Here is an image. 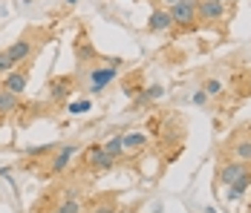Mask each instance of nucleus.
<instances>
[{
    "instance_id": "2eb2a0df",
    "label": "nucleus",
    "mask_w": 251,
    "mask_h": 213,
    "mask_svg": "<svg viewBox=\"0 0 251 213\" xmlns=\"http://www.w3.org/2000/svg\"><path fill=\"white\" fill-rule=\"evenodd\" d=\"M104 150H107L110 156H116V159H119V156L125 153V139H122V136H113V139H107Z\"/></svg>"
},
{
    "instance_id": "0eeeda50",
    "label": "nucleus",
    "mask_w": 251,
    "mask_h": 213,
    "mask_svg": "<svg viewBox=\"0 0 251 213\" xmlns=\"http://www.w3.org/2000/svg\"><path fill=\"white\" fill-rule=\"evenodd\" d=\"M84 162L93 167V170H110V167L116 165L119 159H116V156H110V153H107L104 147H90V150H87V159H84Z\"/></svg>"
},
{
    "instance_id": "6ab92c4d",
    "label": "nucleus",
    "mask_w": 251,
    "mask_h": 213,
    "mask_svg": "<svg viewBox=\"0 0 251 213\" xmlns=\"http://www.w3.org/2000/svg\"><path fill=\"white\" fill-rule=\"evenodd\" d=\"M90 58H96V49L87 47V44H81V47H78V61H90Z\"/></svg>"
},
{
    "instance_id": "a878e982",
    "label": "nucleus",
    "mask_w": 251,
    "mask_h": 213,
    "mask_svg": "<svg viewBox=\"0 0 251 213\" xmlns=\"http://www.w3.org/2000/svg\"><path fill=\"white\" fill-rule=\"evenodd\" d=\"M67 3H78V0H67Z\"/></svg>"
},
{
    "instance_id": "a211bd4d",
    "label": "nucleus",
    "mask_w": 251,
    "mask_h": 213,
    "mask_svg": "<svg viewBox=\"0 0 251 213\" xmlns=\"http://www.w3.org/2000/svg\"><path fill=\"white\" fill-rule=\"evenodd\" d=\"M15 70V64H12V58L6 55V49L0 52V75H6V72H12Z\"/></svg>"
},
{
    "instance_id": "7ed1b4c3",
    "label": "nucleus",
    "mask_w": 251,
    "mask_h": 213,
    "mask_svg": "<svg viewBox=\"0 0 251 213\" xmlns=\"http://www.w3.org/2000/svg\"><path fill=\"white\" fill-rule=\"evenodd\" d=\"M197 18L200 24H217L226 18V3L223 0H200L197 3Z\"/></svg>"
},
{
    "instance_id": "20e7f679",
    "label": "nucleus",
    "mask_w": 251,
    "mask_h": 213,
    "mask_svg": "<svg viewBox=\"0 0 251 213\" xmlns=\"http://www.w3.org/2000/svg\"><path fill=\"white\" fill-rule=\"evenodd\" d=\"M26 87H29V72L26 70H12V72H6L3 75V90L6 93H12V95H21L26 93Z\"/></svg>"
},
{
    "instance_id": "393cba45",
    "label": "nucleus",
    "mask_w": 251,
    "mask_h": 213,
    "mask_svg": "<svg viewBox=\"0 0 251 213\" xmlns=\"http://www.w3.org/2000/svg\"><path fill=\"white\" fill-rule=\"evenodd\" d=\"M47 213H61V211H58V208H52V211H47Z\"/></svg>"
},
{
    "instance_id": "5701e85b",
    "label": "nucleus",
    "mask_w": 251,
    "mask_h": 213,
    "mask_svg": "<svg viewBox=\"0 0 251 213\" xmlns=\"http://www.w3.org/2000/svg\"><path fill=\"white\" fill-rule=\"evenodd\" d=\"M205 101H208V95H205V90H200V93L194 95V104H197V107H205Z\"/></svg>"
},
{
    "instance_id": "b1692460",
    "label": "nucleus",
    "mask_w": 251,
    "mask_h": 213,
    "mask_svg": "<svg viewBox=\"0 0 251 213\" xmlns=\"http://www.w3.org/2000/svg\"><path fill=\"white\" fill-rule=\"evenodd\" d=\"M159 3H162V6H168V9H171V6H176V3H179V0H159Z\"/></svg>"
},
{
    "instance_id": "39448f33",
    "label": "nucleus",
    "mask_w": 251,
    "mask_h": 213,
    "mask_svg": "<svg viewBox=\"0 0 251 213\" xmlns=\"http://www.w3.org/2000/svg\"><path fill=\"white\" fill-rule=\"evenodd\" d=\"M116 72H119V67H93L90 70V93H101L110 81H116Z\"/></svg>"
},
{
    "instance_id": "bb28decb",
    "label": "nucleus",
    "mask_w": 251,
    "mask_h": 213,
    "mask_svg": "<svg viewBox=\"0 0 251 213\" xmlns=\"http://www.w3.org/2000/svg\"><path fill=\"white\" fill-rule=\"evenodd\" d=\"M249 93H251V81H249Z\"/></svg>"
},
{
    "instance_id": "4be33fe9",
    "label": "nucleus",
    "mask_w": 251,
    "mask_h": 213,
    "mask_svg": "<svg viewBox=\"0 0 251 213\" xmlns=\"http://www.w3.org/2000/svg\"><path fill=\"white\" fill-rule=\"evenodd\" d=\"M93 104L90 101H75V104H70V113H87Z\"/></svg>"
},
{
    "instance_id": "6e6552de",
    "label": "nucleus",
    "mask_w": 251,
    "mask_h": 213,
    "mask_svg": "<svg viewBox=\"0 0 251 213\" xmlns=\"http://www.w3.org/2000/svg\"><path fill=\"white\" fill-rule=\"evenodd\" d=\"M6 55L12 58V64L18 67V64H24V61H29L32 55H35V47H32V41L29 38H18L12 47H6Z\"/></svg>"
},
{
    "instance_id": "ddd939ff",
    "label": "nucleus",
    "mask_w": 251,
    "mask_h": 213,
    "mask_svg": "<svg viewBox=\"0 0 251 213\" xmlns=\"http://www.w3.org/2000/svg\"><path fill=\"white\" fill-rule=\"evenodd\" d=\"M21 107V98L12 93H6V90H0V116H9V113H15Z\"/></svg>"
},
{
    "instance_id": "1a4fd4ad",
    "label": "nucleus",
    "mask_w": 251,
    "mask_h": 213,
    "mask_svg": "<svg viewBox=\"0 0 251 213\" xmlns=\"http://www.w3.org/2000/svg\"><path fill=\"white\" fill-rule=\"evenodd\" d=\"M148 29L151 32H171L174 29V21H171V12L168 9H153L151 12V18H148Z\"/></svg>"
},
{
    "instance_id": "cd10ccee",
    "label": "nucleus",
    "mask_w": 251,
    "mask_h": 213,
    "mask_svg": "<svg viewBox=\"0 0 251 213\" xmlns=\"http://www.w3.org/2000/svg\"><path fill=\"white\" fill-rule=\"evenodd\" d=\"M223 3H226V0H223Z\"/></svg>"
},
{
    "instance_id": "f8f14e48",
    "label": "nucleus",
    "mask_w": 251,
    "mask_h": 213,
    "mask_svg": "<svg viewBox=\"0 0 251 213\" xmlns=\"http://www.w3.org/2000/svg\"><path fill=\"white\" fill-rule=\"evenodd\" d=\"M249 185H251V170L240 179V182H234L231 188H226V199L228 202H237V199H243V193L249 190Z\"/></svg>"
},
{
    "instance_id": "412c9836",
    "label": "nucleus",
    "mask_w": 251,
    "mask_h": 213,
    "mask_svg": "<svg viewBox=\"0 0 251 213\" xmlns=\"http://www.w3.org/2000/svg\"><path fill=\"white\" fill-rule=\"evenodd\" d=\"M93 213H119V205L116 202H104L99 208H93Z\"/></svg>"
},
{
    "instance_id": "9d476101",
    "label": "nucleus",
    "mask_w": 251,
    "mask_h": 213,
    "mask_svg": "<svg viewBox=\"0 0 251 213\" xmlns=\"http://www.w3.org/2000/svg\"><path fill=\"white\" fill-rule=\"evenodd\" d=\"M70 90H73L70 78H58V81H52V87H50V98L55 101V104H61V101L70 98Z\"/></svg>"
},
{
    "instance_id": "423d86ee",
    "label": "nucleus",
    "mask_w": 251,
    "mask_h": 213,
    "mask_svg": "<svg viewBox=\"0 0 251 213\" xmlns=\"http://www.w3.org/2000/svg\"><path fill=\"white\" fill-rule=\"evenodd\" d=\"M75 153H78V144H64V147H58L55 156L50 159V173H64V170L70 167V162L75 159Z\"/></svg>"
},
{
    "instance_id": "4468645a",
    "label": "nucleus",
    "mask_w": 251,
    "mask_h": 213,
    "mask_svg": "<svg viewBox=\"0 0 251 213\" xmlns=\"http://www.w3.org/2000/svg\"><path fill=\"white\" fill-rule=\"evenodd\" d=\"M122 139H125V150H142V147L148 144V136L139 133V130H136V133H127V136H122Z\"/></svg>"
},
{
    "instance_id": "dca6fc26",
    "label": "nucleus",
    "mask_w": 251,
    "mask_h": 213,
    "mask_svg": "<svg viewBox=\"0 0 251 213\" xmlns=\"http://www.w3.org/2000/svg\"><path fill=\"white\" fill-rule=\"evenodd\" d=\"M165 95V87L162 84H153L151 90H145V95H139V104H148V101H159Z\"/></svg>"
},
{
    "instance_id": "9b49d317",
    "label": "nucleus",
    "mask_w": 251,
    "mask_h": 213,
    "mask_svg": "<svg viewBox=\"0 0 251 213\" xmlns=\"http://www.w3.org/2000/svg\"><path fill=\"white\" fill-rule=\"evenodd\" d=\"M231 156H234L237 162L251 165V139H237V142L231 144Z\"/></svg>"
},
{
    "instance_id": "f3484780",
    "label": "nucleus",
    "mask_w": 251,
    "mask_h": 213,
    "mask_svg": "<svg viewBox=\"0 0 251 213\" xmlns=\"http://www.w3.org/2000/svg\"><path fill=\"white\" fill-rule=\"evenodd\" d=\"M58 211L61 213H81V202H78L75 196H73V199H64V202L58 205Z\"/></svg>"
},
{
    "instance_id": "f257e3e1",
    "label": "nucleus",
    "mask_w": 251,
    "mask_h": 213,
    "mask_svg": "<svg viewBox=\"0 0 251 213\" xmlns=\"http://www.w3.org/2000/svg\"><path fill=\"white\" fill-rule=\"evenodd\" d=\"M197 3L200 0H179L176 6H171L168 12H171V21L176 26H185V29H191V26L200 24V18H197Z\"/></svg>"
},
{
    "instance_id": "aec40b11",
    "label": "nucleus",
    "mask_w": 251,
    "mask_h": 213,
    "mask_svg": "<svg viewBox=\"0 0 251 213\" xmlns=\"http://www.w3.org/2000/svg\"><path fill=\"white\" fill-rule=\"evenodd\" d=\"M223 93V84H220V81H214V78H211V81H208V84H205V95H208V98H211V95H220Z\"/></svg>"
},
{
    "instance_id": "f03ea898",
    "label": "nucleus",
    "mask_w": 251,
    "mask_h": 213,
    "mask_svg": "<svg viewBox=\"0 0 251 213\" xmlns=\"http://www.w3.org/2000/svg\"><path fill=\"white\" fill-rule=\"evenodd\" d=\"M249 170H251V165L237 162V159H234V162H223L220 170H217V182H220V185H226V188H231V185H234V182H240Z\"/></svg>"
}]
</instances>
